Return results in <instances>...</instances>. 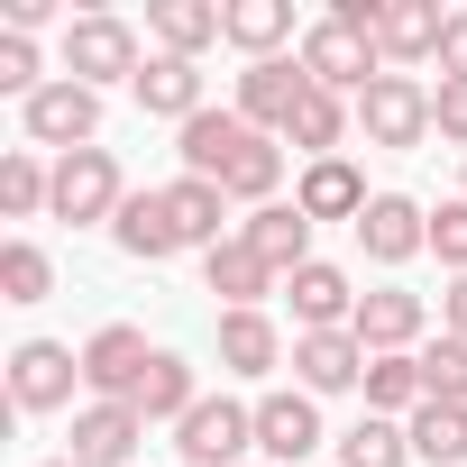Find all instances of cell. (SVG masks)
I'll return each instance as SVG.
<instances>
[{
    "label": "cell",
    "mask_w": 467,
    "mask_h": 467,
    "mask_svg": "<svg viewBox=\"0 0 467 467\" xmlns=\"http://www.w3.org/2000/svg\"><path fill=\"white\" fill-rule=\"evenodd\" d=\"M303 74H312V92H339V101H358L376 74H385V56H376V37H358V28H339V19H312L303 28Z\"/></svg>",
    "instance_id": "cell-3"
},
{
    "label": "cell",
    "mask_w": 467,
    "mask_h": 467,
    "mask_svg": "<svg viewBox=\"0 0 467 467\" xmlns=\"http://www.w3.org/2000/svg\"><path fill=\"white\" fill-rule=\"evenodd\" d=\"M440 83H467V10H449L440 28Z\"/></svg>",
    "instance_id": "cell-39"
},
{
    "label": "cell",
    "mask_w": 467,
    "mask_h": 467,
    "mask_svg": "<svg viewBox=\"0 0 467 467\" xmlns=\"http://www.w3.org/2000/svg\"><path fill=\"white\" fill-rule=\"evenodd\" d=\"M285 367V330L266 312H220V376H275Z\"/></svg>",
    "instance_id": "cell-24"
},
{
    "label": "cell",
    "mask_w": 467,
    "mask_h": 467,
    "mask_svg": "<svg viewBox=\"0 0 467 467\" xmlns=\"http://www.w3.org/2000/svg\"><path fill=\"white\" fill-rule=\"evenodd\" d=\"M147 367H156V348H147L138 321H101V330L83 339V385H92V403H129Z\"/></svg>",
    "instance_id": "cell-7"
},
{
    "label": "cell",
    "mask_w": 467,
    "mask_h": 467,
    "mask_svg": "<svg viewBox=\"0 0 467 467\" xmlns=\"http://www.w3.org/2000/svg\"><path fill=\"white\" fill-rule=\"evenodd\" d=\"M202 285L220 294V312H266V294H285V275H275L248 239H220V248L202 257Z\"/></svg>",
    "instance_id": "cell-15"
},
{
    "label": "cell",
    "mask_w": 467,
    "mask_h": 467,
    "mask_svg": "<svg viewBox=\"0 0 467 467\" xmlns=\"http://www.w3.org/2000/svg\"><path fill=\"white\" fill-rule=\"evenodd\" d=\"M138 28L129 19H110V10H83L74 28H65V83H138Z\"/></svg>",
    "instance_id": "cell-2"
},
{
    "label": "cell",
    "mask_w": 467,
    "mask_h": 467,
    "mask_svg": "<svg viewBox=\"0 0 467 467\" xmlns=\"http://www.w3.org/2000/svg\"><path fill=\"white\" fill-rule=\"evenodd\" d=\"M294 385H303L312 403L367 385V348H358V330H294Z\"/></svg>",
    "instance_id": "cell-12"
},
{
    "label": "cell",
    "mask_w": 467,
    "mask_h": 467,
    "mask_svg": "<svg viewBox=\"0 0 467 467\" xmlns=\"http://www.w3.org/2000/svg\"><path fill=\"white\" fill-rule=\"evenodd\" d=\"M56 294V257L37 239H10L0 248V303H47Z\"/></svg>",
    "instance_id": "cell-34"
},
{
    "label": "cell",
    "mask_w": 467,
    "mask_h": 467,
    "mask_svg": "<svg viewBox=\"0 0 467 467\" xmlns=\"http://www.w3.org/2000/svg\"><path fill=\"white\" fill-rule=\"evenodd\" d=\"M47 202H56V165H37V147H10V156H0V211L37 220Z\"/></svg>",
    "instance_id": "cell-32"
},
{
    "label": "cell",
    "mask_w": 467,
    "mask_h": 467,
    "mask_svg": "<svg viewBox=\"0 0 467 467\" xmlns=\"http://www.w3.org/2000/svg\"><path fill=\"white\" fill-rule=\"evenodd\" d=\"M202 403V385H192V358H174V348H156V367L138 376V394H129V412L138 421H183Z\"/></svg>",
    "instance_id": "cell-27"
},
{
    "label": "cell",
    "mask_w": 467,
    "mask_h": 467,
    "mask_svg": "<svg viewBox=\"0 0 467 467\" xmlns=\"http://www.w3.org/2000/svg\"><path fill=\"white\" fill-rule=\"evenodd\" d=\"M412 358H421V403H467V339L440 330V339H421Z\"/></svg>",
    "instance_id": "cell-35"
},
{
    "label": "cell",
    "mask_w": 467,
    "mask_h": 467,
    "mask_svg": "<svg viewBox=\"0 0 467 467\" xmlns=\"http://www.w3.org/2000/svg\"><path fill=\"white\" fill-rule=\"evenodd\" d=\"M358 129H367V147H421L431 138V92L412 74H376L358 92Z\"/></svg>",
    "instance_id": "cell-6"
},
{
    "label": "cell",
    "mask_w": 467,
    "mask_h": 467,
    "mask_svg": "<svg viewBox=\"0 0 467 467\" xmlns=\"http://www.w3.org/2000/svg\"><path fill=\"white\" fill-rule=\"evenodd\" d=\"M358 248H367L376 266H412V257L431 248V211H421L412 192H376L367 220H358Z\"/></svg>",
    "instance_id": "cell-13"
},
{
    "label": "cell",
    "mask_w": 467,
    "mask_h": 467,
    "mask_svg": "<svg viewBox=\"0 0 467 467\" xmlns=\"http://www.w3.org/2000/svg\"><path fill=\"white\" fill-rule=\"evenodd\" d=\"M56 19V0H10V37H37Z\"/></svg>",
    "instance_id": "cell-41"
},
{
    "label": "cell",
    "mask_w": 467,
    "mask_h": 467,
    "mask_svg": "<svg viewBox=\"0 0 467 467\" xmlns=\"http://www.w3.org/2000/svg\"><path fill=\"white\" fill-rule=\"evenodd\" d=\"M431 138H449V147L467 156V83H440V92H431Z\"/></svg>",
    "instance_id": "cell-38"
},
{
    "label": "cell",
    "mask_w": 467,
    "mask_h": 467,
    "mask_svg": "<svg viewBox=\"0 0 467 467\" xmlns=\"http://www.w3.org/2000/svg\"><path fill=\"white\" fill-rule=\"evenodd\" d=\"M339 467H412V431L385 421V412H358L339 431Z\"/></svg>",
    "instance_id": "cell-30"
},
{
    "label": "cell",
    "mask_w": 467,
    "mask_h": 467,
    "mask_svg": "<svg viewBox=\"0 0 467 467\" xmlns=\"http://www.w3.org/2000/svg\"><path fill=\"white\" fill-rule=\"evenodd\" d=\"M0 92H10L19 110L47 92V65H37V37H10V28H0Z\"/></svg>",
    "instance_id": "cell-36"
},
{
    "label": "cell",
    "mask_w": 467,
    "mask_h": 467,
    "mask_svg": "<svg viewBox=\"0 0 467 467\" xmlns=\"http://www.w3.org/2000/svg\"><path fill=\"white\" fill-rule=\"evenodd\" d=\"M440 28H449V10H440V0H385V28H376V56H385V74L440 65Z\"/></svg>",
    "instance_id": "cell-16"
},
{
    "label": "cell",
    "mask_w": 467,
    "mask_h": 467,
    "mask_svg": "<svg viewBox=\"0 0 467 467\" xmlns=\"http://www.w3.org/2000/svg\"><path fill=\"white\" fill-rule=\"evenodd\" d=\"M19 129H28V147H56V156H74V147H101V92L92 83H47L28 110H19Z\"/></svg>",
    "instance_id": "cell-5"
},
{
    "label": "cell",
    "mask_w": 467,
    "mask_h": 467,
    "mask_svg": "<svg viewBox=\"0 0 467 467\" xmlns=\"http://www.w3.org/2000/svg\"><path fill=\"white\" fill-rule=\"evenodd\" d=\"M248 449H257V403H239V394H202L174 421V458L183 467H248Z\"/></svg>",
    "instance_id": "cell-1"
},
{
    "label": "cell",
    "mask_w": 467,
    "mask_h": 467,
    "mask_svg": "<svg viewBox=\"0 0 467 467\" xmlns=\"http://www.w3.org/2000/svg\"><path fill=\"white\" fill-rule=\"evenodd\" d=\"M74 385H83V358L65 339H19L10 348V403L19 412H65Z\"/></svg>",
    "instance_id": "cell-8"
},
{
    "label": "cell",
    "mask_w": 467,
    "mask_h": 467,
    "mask_svg": "<svg viewBox=\"0 0 467 467\" xmlns=\"http://www.w3.org/2000/svg\"><path fill=\"white\" fill-rule=\"evenodd\" d=\"M285 303H294V330H348V321H358V285H348V266H330V257L294 266V275H285Z\"/></svg>",
    "instance_id": "cell-14"
},
{
    "label": "cell",
    "mask_w": 467,
    "mask_h": 467,
    "mask_svg": "<svg viewBox=\"0 0 467 467\" xmlns=\"http://www.w3.org/2000/svg\"><path fill=\"white\" fill-rule=\"evenodd\" d=\"M294 202L312 211V229H321V220H348V229H358L376 192H367V174H358L348 156H321V165H303V183H294Z\"/></svg>",
    "instance_id": "cell-20"
},
{
    "label": "cell",
    "mask_w": 467,
    "mask_h": 467,
    "mask_svg": "<svg viewBox=\"0 0 467 467\" xmlns=\"http://www.w3.org/2000/svg\"><path fill=\"white\" fill-rule=\"evenodd\" d=\"M110 239H119V257H138V266H165V257L183 248V239H174V211H165V183H156V192H129V202H119Z\"/></svg>",
    "instance_id": "cell-23"
},
{
    "label": "cell",
    "mask_w": 467,
    "mask_h": 467,
    "mask_svg": "<svg viewBox=\"0 0 467 467\" xmlns=\"http://www.w3.org/2000/svg\"><path fill=\"white\" fill-rule=\"evenodd\" d=\"M147 37H156V56H202L229 28H220V0H147Z\"/></svg>",
    "instance_id": "cell-25"
},
{
    "label": "cell",
    "mask_w": 467,
    "mask_h": 467,
    "mask_svg": "<svg viewBox=\"0 0 467 467\" xmlns=\"http://www.w3.org/2000/svg\"><path fill=\"white\" fill-rule=\"evenodd\" d=\"M248 467H266V458H248Z\"/></svg>",
    "instance_id": "cell-43"
},
{
    "label": "cell",
    "mask_w": 467,
    "mask_h": 467,
    "mask_svg": "<svg viewBox=\"0 0 467 467\" xmlns=\"http://www.w3.org/2000/svg\"><path fill=\"white\" fill-rule=\"evenodd\" d=\"M37 467H74V458H37Z\"/></svg>",
    "instance_id": "cell-42"
},
{
    "label": "cell",
    "mask_w": 467,
    "mask_h": 467,
    "mask_svg": "<svg viewBox=\"0 0 467 467\" xmlns=\"http://www.w3.org/2000/svg\"><path fill=\"white\" fill-rule=\"evenodd\" d=\"M129 92H138V110H147V119H174V129L211 110V101H202V65H192V56H147Z\"/></svg>",
    "instance_id": "cell-17"
},
{
    "label": "cell",
    "mask_w": 467,
    "mask_h": 467,
    "mask_svg": "<svg viewBox=\"0 0 467 467\" xmlns=\"http://www.w3.org/2000/svg\"><path fill=\"white\" fill-rule=\"evenodd\" d=\"M403 431H412L421 467H467V403H421Z\"/></svg>",
    "instance_id": "cell-29"
},
{
    "label": "cell",
    "mask_w": 467,
    "mask_h": 467,
    "mask_svg": "<svg viewBox=\"0 0 467 467\" xmlns=\"http://www.w3.org/2000/svg\"><path fill=\"white\" fill-rule=\"evenodd\" d=\"M367 412H385V421H412L421 412V358H367Z\"/></svg>",
    "instance_id": "cell-31"
},
{
    "label": "cell",
    "mask_w": 467,
    "mask_h": 467,
    "mask_svg": "<svg viewBox=\"0 0 467 467\" xmlns=\"http://www.w3.org/2000/svg\"><path fill=\"white\" fill-rule=\"evenodd\" d=\"M239 239H248L275 275H294V266H312V211H303V202H266V211L239 220Z\"/></svg>",
    "instance_id": "cell-22"
},
{
    "label": "cell",
    "mask_w": 467,
    "mask_h": 467,
    "mask_svg": "<svg viewBox=\"0 0 467 467\" xmlns=\"http://www.w3.org/2000/svg\"><path fill=\"white\" fill-rule=\"evenodd\" d=\"M440 330L467 339V275H449V294H440Z\"/></svg>",
    "instance_id": "cell-40"
},
{
    "label": "cell",
    "mask_w": 467,
    "mask_h": 467,
    "mask_svg": "<svg viewBox=\"0 0 467 467\" xmlns=\"http://www.w3.org/2000/svg\"><path fill=\"white\" fill-rule=\"evenodd\" d=\"M358 348L367 358H412L421 348V330H431V303L421 294H403V285H376V294H358Z\"/></svg>",
    "instance_id": "cell-9"
},
{
    "label": "cell",
    "mask_w": 467,
    "mask_h": 467,
    "mask_svg": "<svg viewBox=\"0 0 467 467\" xmlns=\"http://www.w3.org/2000/svg\"><path fill=\"white\" fill-rule=\"evenodd\" d=\"M165 211H174V239L202 248V257H211L220 239H239V229H229V192L202 183V174H174V183H165Z\"/></svg>",
    "instance_id": "cell-21"
},
{
    "label": "cell",
    "mask_w": 467,
    "mask_h": 467,
    "mask_svg": "<svg viewBox=\"0 0 467 467\" xmlns=\"http://www.w3.org/2000/svg\"><path fill=\"white\" fill-rule=\"evenodd\" d=\"M275 183H285V147L257 129V138L239 147V165L220 174V192H229V202H257V211H266V202H275Z\"/></svg>",
    "instance_id": "cell-33"
},
{
    "label": "cell",
    "mask_w": 467,
    "mask_h": 467,
    "mask_svg": "<svg viewBox=\"0 0 467 467\" xmlns=\"http://www.w3.org/2000/svg\"><path fill=\"white\" fill-rule=\"evenodd\" d=\"M348 119H358V101L312 92V101L285 119V147H303V165H321V156H339V147H348Z\"/></svg>",
    "instance_id": "cell-28"
},
{
    "label": "cell",
    "mask_w": 467,
    "mask_h": 467,
    "mask_svg": "<svg viewBox=\"0 0 467 467\" xmlns=\"http://www.w3.org/2000/svg\"><path fill=\"white\" fill-rule=\"evenodd\" d=\"M220 28H229V47H239L248 65H266L294 37V0H220Z\"/></svg>",
    "instance_id": "cell-26"
},
{
    "label": "cell",
    "mask_w": 467,
    "mask_h": 467,
    "mask_svg": "<svg viewBox=\"0 0 467 467\" xmlns=\"http://www.w3.org/2000/svg\"><path fill=\"white\" fill-rule=\"evenodd\" d=\"M138 440H147V421L129 412V403H83L74 412V467H129L138 458Z\"/></svg>",
    "instance_id": "cell-18"
},
{
    "label": "cell",
    "mask_w": 467,
    "mask_h": 467,
    "mask_svg": "<svg viewBox=\"0 0 467 467\" xmlns=\"http://www.w3.org/2000/svg\"><path fill=\"white\" fill-rule=\"evenodd\" d=\"M312 449H321V403H312L303 385L257 394V458H266V467H303Z\"/></svg>",
    "instance_id": "cell-10"
},
{
    "label": "cell",
    "mask_w": 467,
    "mask_h": 467,
    "mask_svg": "<svg viewBox=\"0 0 467 467\" xmlns=\"http://www.w3.org/2000/svg\"><path fill=\"white\" fill-rule=\"evenodd\" d=\"M312 101V74H303V56H266V65H248L239 74V119L248 129H266V138H285V119Z\"/></svg>",
    "instance_id": "cell-11"
},
{
    "label": "cell",
    "mask_w": 467,
    "mask_h": 467,
    "mask_svg": "<svg viewBox=\"0 0 467 467\" xmlns=\"http://www.w3.org/2000/svg\"><path fill=\"white\" fill-rule=\"evenodd\" d=\"M257 129L239 119V110H202V119H183L174 129V156H183V174H202V183H220L229 165H239V147H248Z\"/></svg>",
    "instance_id": "cell-19"
},
{
    "label": "cell",
    "mask_w": 467,
    "mask_h": 467,
    "mask_svg": "<svg viewBox=\"0 0 467 467\" xmlns=\"http://www.w3.org/2000/svg\"><path fill=\"white\" fill-rule=\"evenodd\" d=\"M119 202H129V183H119V156L110 147H74V156H56V220H74V229H110L119 220Z\"/></svg>",
    "instance_id": "cell-4"
},
{
    "label": "cell",
    "mask_w": 467,
    "mask_h": 467,
    "mask_svg": "<svg viewBox=\"0 0 467 467\" xmlns=\"http://www.w3.org/2000/svg\"><path fill=\"white\" fill-rule=\"evenodd\" d=\"M431 257H440L449 275H467V192L431 211Z\"/></svg>",
    "instance_id": "cell-37"
}]
</instances>
